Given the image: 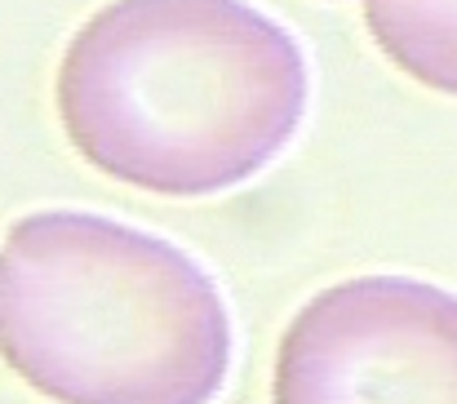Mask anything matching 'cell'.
I'll list each match as a JSON object with an SVG mask.
<instances>
[{
    "label": "cell",
    "instance_id": "7a4b0ae2",
    "mask_svg": "<svg viewBox=\"0 0 457 404\" xmlns=\"http://www.w3.org/2000/svg\"><path fill=\"white\" fill-rule=\"evenodd\" d=\"M0 360L54 404H213L236 320L178 240L98 209H31L0 236Z\"/></svg>",
    "mask_w": 457,
    "mask_h": 404
},
{
    "label": "cell",
    "instance_id": "277c9868",
    "mask_svg": "<svg viewBox=\"0 0 457 404\" xmlns=\"http://www.w3.org/2000/svg\"><path fill=\"white\" fill-rule=\"evenodd\" d=\"M360 18L395 72L457 98V0H360Z\"/></svg>",
    "mask_w": 457,
    "mask_h": 404
},
{
    "label": "cell",
    "instance_id": "6da1fadb",
    "mask_svg": "<svg viewBox=\"0 0 457 404\" xmlns=\"http://www.w3.org/2000/svg\"><path fill=\"white\" fill-rule=\"evenodd\" d=\"M311 89L298 31L253 0H107L71 31L54 107L103 178L209 200L294 147Z\"/></svg>",
    "mask_w": 457,
    "mask_h": 404
},
{
    "label": "cell",
    "instance_id": "3957f363",
    "mask_svg": "<svg viewBox=\"0 0 457 404\" xmlns=\"http://www.w3.org/2000/svg\"><path fill=\"white\" fill-rule=\"evenodd\" d=\"M271 404H457V293L400 271L324 284L280 333Z\"/></svg>",
    "mask_w": 457,
    "mask_h": 404
}]
</instances>
